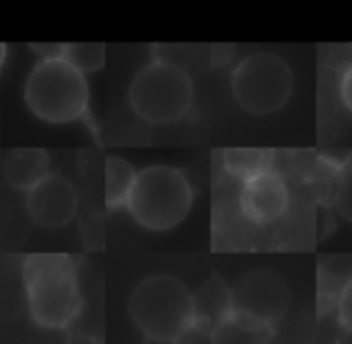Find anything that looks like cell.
Masks as SVG:
<instances>
[{
	"label": "cell",
	"instance_id": "6da1fadb",
	"mask_svg": "<svg viewBox=\"0 0 352 344\" xmlns=\"http://www.w3.org/2000/svg\"><path fill=\"white\" fill-rule=\"evenodd\" d=\"M29 320L41 330H66L82 314L78 266L60 252L29 254L21 262Z\"/></svg>",
	"mask_w": 352,
	"mask_h": 344
},
{
	"label": "cell",
	"instance_id": "7a4b0ae2",
	"mask_svg": "<svg viewBox=\"0 0 352 344\" xmlns=\"http://www.w3.org/2000/svg\"><path fill=\"white\" fill-rule=\"evenodd\" d=\"M128 316L148 343H182L194 332V293L173 275H151L132 289Z\"/></svg>",
	"mask_w": 352,
	"mask_h": 344
},
{
	"label": "cell",
	"instance_id": "3957f363",
	"mask_svg": "<svg viewBox=\"0 0 352 344\" xmlns=\"http://www.w3.org/2000/svg\"><path fill=\"white\" fill-rule=\"evenodd\" d=\"M194 93V78L184 66L155 58L134 74L126 99L138 120L153 126H167L190 114Z\"/></svg>",
	"mask_w": 352,
	"mask_h": 344
},
{
	"label": "cell",
	"instance_id": "277c9868",
	"mask_svg": "<svg viewBox=\"0 0 352 344\" xmlns=\"http://www.w3.org/2000/svg\"><path fill=\"white\" fill-rule=\"evenodd\" d=\"M194 206V186L184 169L151 165L136 171L126 211L148 231H169L186 221Z\"/></svg>",
	"mask_w": 352,
	"mask_h": 344
},
{
	"label": "cell",
	"instance_id": "5b68a950",
	"mask_svg": "<svg viewBox=\"0 0 352 344\" xmlns=\"http://www.w3.org/2000/svg\"><path fill=\"white\" fill-rule=\"evenodd\" d=\"M29 111L47 124H72L89 120V83L62 58L39 60L25 80Z\"/></svg>",
	"mask_w": 352,
	"mask_h": 344
},
{
	"label": "cell",
	"instance_id": "8992f818",
	"mask_svg": "<svg viewBox=\"0 0 352 344\" xmlns=\"http://www.w3.org/2000/svg\"><path fill=\"white\" fill-rule=\"evenodd\" d=\"M295 91V74L285 58L272 52L245 56L231 74L235 103L252 116L280 111Z\"/></svg>",
	"mask_w": 352,
	"mask_h": 344
},
{
	"label": "cell",
	"instance_id": "52a82bcc",
	"mask_svg": "<svg viewBox=\"0 0 352 344\" xmlns=\"http://www.w3.org/2000/svg\"><path fill=\"white\" fill-rule=\"evenodd\" d=\"M233 324L248 330H274L291 308L289 283L272 268H256L231 287Z\"/></svg>",
	"mask_w": 352,
	"mask_h": 344
},
{
	"label": "cell",
	"instance_id": "ba28073f",
	"mask_svg": "<svg viewBox=\"0 0 352 344\" xmlns=\"http://www.w3.org/2000/svg\"><path fill=\"white\" fill-rule=\"evenodd\" d=\"M27 219L41 229H64L78 215V194L70 178L50 171L23 200Z\"/></svg>",
	"mask_w": 352,
	"mask_h": 344
},
{
	"label": "cell",
	"instance_id": "9c48e42d",
	"mask_svg": "<svg viewBox=\"0 0 352 344\" xmlns=\"http://www.w3.org/2000/svg\"><path fill=\"white\" fill-rule=\"evenodd\" d=\"M289 186L274 169L262 171L241 182L239 211L256 225H270L278 221L289 208Z\"/></svg>",
	"mask_w": 352,
	"mask_h": 344
},
{
	"label": "cell",
	"instance_id": "30bf717a",
	"mask_svg": "<svg viewBox=\"0 0 352 344\" xmlns=\"http://www.w3.org/2000/svg\"><path fill=\"white\" fill-rule=\"evenodd\" d=\"M97 169V153L85 151L78 155V227L85 239L87 250H99L103 246V223H101V194H99V178Z\"/></svg>",
	"mask_w": 352,
	"mask_h": 344
},
{
	"label": "cell",
	"instance_id": "8fae6325",
	"mask_svg": "<svg viewBox=\"0 0 352 344\" xmlns=\"http://www.w3.org/2000/svg\"><path fill=\"white\" fill-rule=\"evenodd\" d=\"M229 324H233L231 287L219 275H210L194 293V332L214 338Z\"/></svg>",
	"mask_w": 352,
	"mask_h": 344
},
{
	"label": "cell",
	"instance_id": "7c38bea8",
	"mask_svg": "<svg viewBox=\"0 0 352 344\" xmlns=\"http://www.w3.org/2000/svg\"><path fill=\"white\" fill-rule=\"evenodd\" d=\"M50 165V155L43 149H10L0 161L2 182L8 190L27 194L52 171Z\"/></svg>",
	"mask_w": 352,
	"mask_h": 344
},
{
	"label": "cell",
	"instance_id": "4fadbf2b",
	"mask_svg": "<svg viewBox=\"0 0 352 344\" xmlns=\"http://www.w3.org/2000/svg\"><path fill=\"white\" fill-rule=\"evenodd\" d=\"M136 169L122 157H105L103 163V202L107 211L126 208Z\"/></svg>",
	"mask_w": 352,
	"mask_h": 344
},
{
	"label": "cell",
	"instance_id": "5bb4252c",
	"mask_svg": "<svg viewBox=\"0 0 352 344\" xmlns=\"http://www.w3.org/2000/svg\"><path fill=\"white\" fill-rule=\"evenodd\" d=\"M272 161L274 155L270 151H260V149H229L223 153L225 169L241 182L272 169Z\"/></svg>",
	"mask_w": 352,
	"mask_h": 344
},
{
	"label": "cell",
	"instance_id": "9a60e30c",
	"mask_svg": "<svg viewBox=\"0 0 352 344\" xmlns=\"http://www.w3.org/2000/svg\"><path fill=\"white\" fill-rule=\"evenodd\" d=\"M62 60L68 62L80 74L99 72L105 66V45L103 43H66Z\"/></svg>",
	"mask_w": 352,
	"mask_h": 344
},
{
	"label": "cell",
	"instance_id": "2e32d148",
	"mask_svg": "<svg viewBox=\"0 0 352 344\" xmlns=\"http://www.w3.org/2000/svg\"><path fill=\"white\" fill-rule=\"evenodd\" d=\"M334 213L352 225V159L344 161L336 171V184L332 192Z\"/></svg>",
	"mask_w": 352,
	"mask_h": 344
},
{
	"label": "cell",
	"instance_id": "e0dca14e",
	"mask_svg": "<svg viewBox=\"0 0 352 344\" xmlns=\"http://www.w3.org/2000/svg\"><path fill=\"white\" fill-rule=\"evenodd\" d=\"M334 310H336V322H338V326L349 336H352V277H349L344 281V285L340 287V291L336 295Z\"/></svg>",
	"mask_w": 352,
	"mask_h": 344
},
{
	"label": "cell",
	"instance_id": "ac0fdd59",
	"mask_svg": "<svg viewBox=\"0 0 352 344\" xmlns=\"http://www.w3.org/2000/svg\"><path fill=\"white\" fill-rule=\"evenodd\" d=\"M338 95L342 105L352 114V60L342 68L340 80H338Z\"/></svg>",
	"mask_w": 352,
	"mask_h": 344
},
{
	"label": "cell",
	"instance_id": "d6986e66",
	"mask_svg": "<svg viewBox=\"0 0 352 344\" xmlns=\"http://www.w3.org/2000/svg\"><path fill=\"white\" fill-rule=\"evenodd\" d=\"M66 43H29V50L37 54L39 60H56L62 58Z\"/></svg>",
	"mask_w": 352,
	"mask_h": 344
},
{
	"label": "cell",
	"instance_id": "ffe728a7",
	"mask_svg": "<svg viewBox=\"0 0 352 344\" xmlns=\"http://www.w3.org/2000/svg\"><path fill=\"white\" fill-rule=\"evenodd\" d=\"M4 60H6V45L0 43V74H2V68H4Z\"/></svg>",
	"mask_w": 352,
	"mask_h": 344
}]
</instances>
